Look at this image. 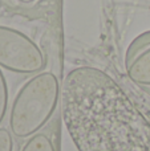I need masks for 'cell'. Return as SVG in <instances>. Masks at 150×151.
Masks as SVG:
<instances>
[{
    "instance_id": "cell-2",
    "label": "cell",
    "mask_w": 150,
    "mask_h": 151,
    "mask_svg": "<svg viewBox=\"0 0 150 151\" xmlns=\"http://www.w3.org/2000/svg\"><path fill=\"white\" fill-rule=\"evenodd\" d=\"M47 57L32 37L16 28L0 25V68L31 77L45 70Z\"/></svg>"
},
{
    "instance_id": "cell-6",
    "label": "cell",
    "mask_w": 150,
    "mask_h": 151,
    "mask_svg": "<svg viewBox=\"0 0 150 151\" xmlns=\"http://www.w3.org/2000/svg\"><path fill=\"white\" fill-rule=\"evenodd\" d=\"M0 151H13V135L5 127H0Z\"/></svg>"
},
{
    "instance_id": "cell-4",
    "label": "cell",
    "mask_w": 150,
    "mask_h": 151,
    "mask_svg": "<svg viewBox=\"0 0 150 151\" xmlns=\"http://www.w3.org/2000/svg\"><path fill=\"white\" fill-rule=\"evenodd\" d=\"M20 151H57V149L52 137L44 131H40L27 139Z\"/></svg>"
},
{
    "instance_id": "cell-3",
    "label": "cell",
    "mask_w": 150,
    "mask_h": 151,
    "mask_svg": "<svg viewBox=\"0 0 150 151\" xmlns=\"http://www.w3.org/2000/svg\"><path fill=\"white\" fill-rule=\"evenodd\" d=\"M125 70L129 80L136 85L150 88V33L137 37L129 47Z\"/></svg>"
},
{
    "instance_id": "cell-5",
    "label": "cell",
    "mask_w": 150,
    "mask_h": 151,
    "mask_svg": "<svg viewBox=\"0 0 150 151\" xmlns=\"http://www.w3.org/2000/svg\"><path fill=\"white\" fill-rule=\"evenodd\" d=\"M8 107H9V90H8V83L4 72L0 68V125L7 115Z\"/></svg>"
},
{
    "instance_id": "cell-1",
    "label": "cell",
    "mask_w": 150,
    "mask_h": 151,
    "mask_svg": "<svg viewBox=\"0 0 150 151\" xmlns=\"http://www.w3.org/2000/svg\"><path fill=\"white\" fill-rule=\"evenodd\" d=\"M60 91V80L50 70L27 78L11 102L8 123L12 135L28 139L43 131L58 106Z\"/></svg>"
},
{
    "instance_id": "cell-7",
    "label": "cell",
    "mask_w": 150,
    "mask_h": 151,
    "mask_svg": "<svg viewBox=\"0 0 150 151\" xmlns=\"http://www.w3.org/2000/svg\"><path fill=\"white\" fill-rule=\"evenodd\" d=\"M16 3H17L19 5H21V7H33V5H36L37 3L40 1V0H15Z\"/></svg>"
}]
</instances>
